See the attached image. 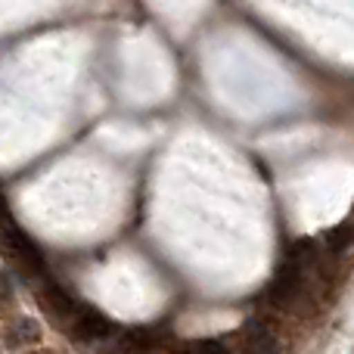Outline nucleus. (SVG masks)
Masks as SVG:
<instances>
[{"instance_id":"f257e3e1","label":"nucleus","mask_w":354,"mask_h":354,"mask_svg":"<svg viewBox=\"0 0 354 354\" xmlns=\"http://www.w3.org/2000/svg\"><path fill=\"white\" fill-rule=\"evenodd\" d=\"M243 351L245 354H283L277 333L270 330L261 317L245 320V326H243Z\"/></svg>"},{"instance_id":"f03ea898","label":"nucleus","mask_w":354,"mask_h":354,"mask_svg":"<svg viewBox=\"0 0 354 354\" xmlns=\"http://www.w3.org/2000/svg\"><path fill=\"white\" fill-rule=\"evenodd\" d=\"M351 239H354V224L348 221V224H342V227H333V230H326V236H324V249L330 252L333 258L339 255V252H345L351 245Z\"/></svg>"},{"instance_id":"7ed1b4c3","label":"nucleus","mask_w":354,"mask_h":354,"mask_svg":"<svg viewBox=\"0 0 354 354\" xmlns=\"http://www.w3.org/2000/svg\"><path fill=\"white\" fill-rule=\"evenodd\" d=\"M37 324L35 320H28V317H19L16 324H12V330H10V342L12 345H31L37 339Z\"/></svg>"},{"instance_id":"20e7f679","label":"nucleus","mask_w":354,"mask_h":354,"mask_svg":"<svg viewBox=\"0 0 354 354\" xmlns=\"http://www.w3.org/2000/svg\"><path fill=\"white\" fill-rule=\"evenodd\" d=\"M174 354H230L224 342H218V339H202V342H187L180 345Z\"/></svg>"}]
</instances>
